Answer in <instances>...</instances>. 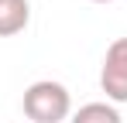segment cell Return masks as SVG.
Segmentation results:
<instances>
[{"label": "cell", "mask_w": 127, "mask_h": 123, "mask_svg": "<svg viewBox=\"0 0 127 123\" xmlns=\"http://www.w3.org/2000/svg\"><path fill=\"white\" fill-rule=\"evenodd\" d=\"M24 116L31 123H62L72 113V96L62 82L55 79H38L24 89Z\"/></svg>", "instance_id": "obj_1"}, {"label": "cell", "mask_w": 127, "mask_h": 123, "mask_svg": "<svg viewBox=\"0 0 127 123\" xmlns=\"http://www.w3.org/2000/svg\"><path fill=\"white\" fill-rule=\"evenodd\" d=\"M100 89L106 92V102H127V38H117L103 55L100 68Z\"/></svg>", "instance_id": "obj_2"}, {"label": "cell", "mask_w": 127, "mask_h": 123, "mask_svg": "<svg viewBox=\"0 0 127 123\" xmlns=\"http://www.w3.org/2000/svg\"><path fill=\"white\" fill-rule=\"evenodd\" d=\"M31 20V3L28 0H0V38L21 34Z\"/></svg>", "instance_id": "obj_3"}, {"label": "cell", "mask_w": 127, "mask_h": 123, "mask_svg": "<svg viewBox=\"0 0 127 123\" xmlns=\"http://www.w3.org/2000/svg\"><path fill=\"white\" fill-rule=\"evenodd\" d=\"M69 123H124V116L117 113L113 102H86L72 113Z\"/></svg>", "instance_id": "obj_4"}, {"label": "cell", "mask_w": 127, "mask_h": 123, "mask_svg": "<svg viewBox=\"0 0 127 123\" xmlns=\"http://www.w3.org/2000/svg\"><path fill=\"white\" fill-rule=\"evenodd\" d=\"M93 3H113V0H93Z\"/></svg>", "instance_id": "obj_5"}]
</instances>
